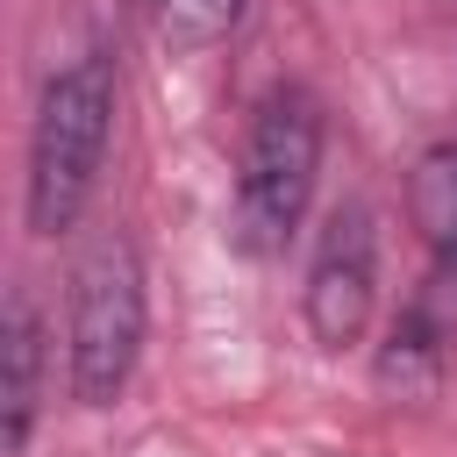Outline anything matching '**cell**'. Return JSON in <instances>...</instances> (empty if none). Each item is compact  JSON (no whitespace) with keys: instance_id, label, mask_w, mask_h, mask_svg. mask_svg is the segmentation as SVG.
<instances>
[{"instance_id":"6da1fadb","label":"cell","mask_w":457,"mask_h":457,"mask_svg":"<svg viewBox=\"0 0 457 457\" xmlns=\"http://www.w3.org/2000/svg\"><path fill=\"white\" fill-rule=\"evenodd\" d=\"M107 129H114V64L71 57L64 71H50L36 100V136H29V228L36 236H57L79 221L93 171L107 157Z\"/></svg>"},{"instance_id":"7a4b0ae2","label":"cell","mask_w":457,"mask_h":457,"mask_svg":"<svg viewBox=\"0 0 457 457\" xmlns=\"http://www.w3.org/2000/svg\"><path fill=\"white\" fill-rule=\"evenodd\" d=\"M314 171H321V100L307 86H271L257 100L236 179V243L250 257L286 250V236L314 200Z\"/></svg>"},{"instance_id":"3957f363","label":"cell","mask_w":457,"mask_h":457,"mask_svg":"<svg viewBox=\"0 0 457 457\" xmlns=\"http://www.w3.org/2000/svg\"><path fill=\"white\" fill-rule=\"evenodd\" d=\"M143 350V264L121 236H107L86 264H79V293H71V393L86 407H107Z\"/></svg>"},{"instance_id":"277c9868","label":"cell","mask_w":457,"mask_h":457,"mask_svg":"<svg viewBox=\"0 0 457 457\" xmlns=\"http://www.w3.org/2000/svg\"><path fill=\"white\" fill-rule=\"evenodd\" d=\"M371 293H378V236H371V207H336L314 264H307V328L321 350H343L364 336L371 321Z\"/></svg>"},{"instance_id":"5b68a950","label":"cell","mask_w":457,"mask_h":457,"mask_svg":"<svg viewBox=\"0 0 457 457\" xmlns=\"http://www.w3.org/2000/svg\"><path fill=\"white\" fill-rule=\"evenodd\" d=\"M407 214H414L421 243L436 250V271H428L414 314H428V328L450 343V336H457V143H428V150L414 157Z\"/></svg>"},{"instance_id":"8992f818","label":"cell","mask_w":457,"mask_h":457,"mask_svg":"<svg viewBox=\"0 0 457 457\" xmlns=\"http://www.w3.org/2000/svg\"><path fill=\"white\" fill-rule=\"evenodd\" d=\"M7 386H0V436H7V457L29 443V421H36V371H43V321L29 307V293L7 300Z\"/></svg>"},{"instance_id":"52a82bcc","label":"cell","mask_w":457,"mask_h":457,"mask_svg":"<svg viewBox=\"0 0 457 457\" xmlns=\"http://www.w3.org/2000/svg\"><path fill=\"white\" fill-rule=\"evenodd\" d=\"M436 350H443V336L428 328V314H400L393 321V343H386V357H378V378L407 400V393H428V378H436Z\"/></svg>"},{"instance_id":"ba28073f","label":"cell","mask_w":457,"mask_h":457,"mask_svg":"<svg viewBox=\"0 0 457 457\" xmlns=\"http://www.w3.org/2000/svg\"><path fill=\"white\" fill-rule=\"evenodd\" d=\"M236 21H243V0H157V29L171 43H186V50L221 43Z\"/></svg>"}]
</instances>
